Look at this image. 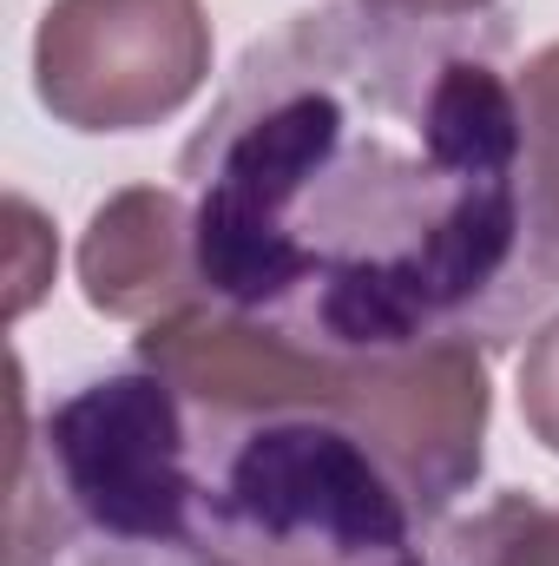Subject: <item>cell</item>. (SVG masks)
Wrapping results in <instances>:
<instances>
[{
    "label": "cell",
    "instance_id": "3",
    "mask_svg": "<svg viewBox=\"0 0 559 566\" xmlns=\"http://www.w3.org/2000/svg\"><path fill=\"white\" fill-rule=\"evenodd\" d=\"M211 80L204 0H53L33 33V93L73 133H145Z\"/></svg>",
    "mask_w": 559,
    "mask_h": 566
},
{
    "label": "cell",
    "instance_id": "9",
    "mask_svg": "<svg viewBox=\"0 0 559 566\" xmlns=\"http://www.w3.org/2000/svg\"><path fill=\"white\" fill-rule=\"evenodd\" d=\"M382 13H415V20H481L494 0H362Z\"/></svg>",
    "mask_w": 559,
    "mask_h": 566
},
{
    "label": "cell",
    "instance_id": "5",
    "mask_svg": "<svg viewBox=\"0 0 559 566\" xmlns=\"http://www.w3.org/2000/svg\"><path fill=\"white\" fill-rule=\"evenodd\" d=\"M80 290L99 316H119V323H158L204 303L191 198L165 185L113 191L80 238Z\"/></svg>",
    "mask_w": 559,
    "mask_h": 566
},
{
    "label": "cell",
    "instance_id": "6",
    "mask_svg": "<svg viewBox=\"0 0 559 566\" xmlns=\"http://www.w3.org/2000/svg\"><path fill=\"white\" fill-rule=\"evenodd\" d=\"M520 198H527V264L540 303H559V40L540 46L520 80Z\"/></svg>",
    "mask_w": 559,
    "mask_h": 566
},
{
    "label": "cell",
    "instance_id": "2",
    "mask_svg": "<svg viewBox=\"0 0 559 566\" xmlns=\"http://www.w3.org/2000/svg\"><path fill=\"white\" fill-rule=\"evenodd\" d=\"M441 527L336 409L191 402V474L133 566H441Z\"/></svg>",
    "mask_w": 559,
    "mask_h": 566
},
{
    "label": "cell",
    "instance_id": "1",
    "mask_svg": "<svg viewBox=\"0 0 559 566\" xmlns=\"http://www.w3.org/2000/svg\"><path fill=\"white\" fill-rule=\"evenodd\" d=\"M204 303L323 363L540 316L520 198V93L500 33L362 0L251 40L184 139Z\"/></svg>",
    "mask_w": 559,
    "mask_h": 566
},
{
    "label": "cell",
    "instance_id": "4",
    "mask_svg": "<svg viewBox=\"0 0 559 566\" xmlns=\"http://www.w3.org/2000/svg\"><path fill=\"white\" fill-rule=\"evenodd\" d=\"M487 363L467 336L428 343L409 356L349 363L336 416L389 461V474L415 494L428 521H447V507L481 481V441H487Z\"/></svg>",
    "mask_w": 559,
    "mask_h": 566
},
{
    "label": "cell",
    "instance_id": "7",
    "mask_svg": "<svg viewBox=\"0 0 559 566\" xmlns=\"http://www.w3.org/2000/svg\"><path fill=\"white\" fill-rule=\"evenodd\" d=\"M441 566H559V507L500 494L474 521L441 527Z\"/></svg>",
    "mask_w": 559,
    "mask_h": 566
},
{
    "label": "cell",
    "instance_id": "8",
    "mask_svg": "<svg viewBox=\"0 0 559 566\" xmlns=\"http://www.w3.org/2000/svg\"><path fill=\"white\" fill-rule=\"evenodd\" d=\"M520 422L547 454H559V316L520 356Z\"/></svg>",
    "mask_w": 559,
    "mask_h": 566
}]
</instances>
